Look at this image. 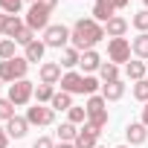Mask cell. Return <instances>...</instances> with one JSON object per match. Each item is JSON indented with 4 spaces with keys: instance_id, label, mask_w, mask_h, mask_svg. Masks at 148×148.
Listing matches in <instances>:
<instances>
[{
    "instance_id": "7bdbcfd3",
    "label": "cell",
    "mask_w": 148,
    "mask_h": 148,
    "mask_svg": "<svg viewBox=\"0 0 148 148\" xmlns=\"http://www.w3.org/2000/svg\"><path fill=\"white\" fill-rule=\"evenodd\" d=\"M96 148H102V145H96Z\"/></svg>"
},
{
    "instance_id": "60d3db41",
    "label": "cell",
    "mask_w": 148,
    "mask_h": 148,
    "mask_svg": "<svg viewBox=\"0 0 148 148\" xmlns=\"http://www.w3.org/2000/svg\"><path fill=\"white\" fill-rule=\"evenodd\" d=\"M119 148H128V145H119Z\"/></svg>"
},
{
    "instance_id": "d4e9b609",
    "label": "cell",
    "mask_w": 148,
    "mask_h": 148,
    "mask_svg": "<svg viewBox=\"0 0 148 148\" xmlns=\"http://www.w3.org/2000/svg\"><path fill=\"white\" fill-rule=\"evenodd\" d=\"M58 136H61V142H76L79 131H76V125H73V122H64V125L58 128Z\"/></svg>"
},
{
    "instance_id": "f546056e",
    "label": "cell",
    "mask_w": 148,
    "mask_h": 148,
    "mask_svg": "<svg viewBox=\"0 0 148 148\" xmlns=\"http://www.w3.org/2000/svg\"><path fill=\"white\" fill-rule=\"evenodd\" d=\"M21 3H23V0H0V9H3L6 15H18L21 12Z\"/></svg>"
},
{
    "instance_id": "cb8c5ba5",
    "label": "cell",
    "mask_w": 148,
    "mask_h": 148,
    "mask_svg": "<svg viewBox=\"0 0 148 148\" xmlns=\"http://www.w3.org/2000/svg\"><path fill=\"white\" fill-rule=\"evenodd\" d=\"M44 49H47V44L32 41V44L26 47V61H41V58H44Z\"/></svg>"
},
{
    "instance_id": "30bf717a",
    "label": "cell",
    "mask_w": 148,
    "mask_h": 148,
    "mask_svg": "<svg viewBox=\"0 0 148 148\" xmlns=\"http://www.w3.org/2000/svg\"><path fill=\"white\" fill-rule=\"evenodd\" d=\"M116 9H119L116 0H96V6H93V21H105V23H108Z\"/></svg>"
},
{
    "instance_id": "7c38bea8",
    "label": "cell",
    "mask_w": 148,
    "mask_h": 148,
    "mask_svg": "<svg viewBox=\"0 0 148 148\" xmlns=\"http://www.w3.org/2000/svg\"><path fill=\"white\" fill-rule=\"evenodd\" d=\"M125 134H128V142H131V145H142V142L148 139V128H145L142 122H131Z\"/></svg>"
},
{
    "instance_id": "277c9868",
    "label": "cell",
    "mask_w": 148,
    "mask_h": 148,
    "mask_svg": "<svg viewBox=\"0 0 148 148\" xmlns=\"http://www.w3.org/2000/svg\"><path fill=\"white\" fill-rule=\"evenodd\" d=\"M49 12L52 9H47L44 3H32V9L26 12V26L35 32V29H44L47 32V26H49Z\"/></svg>"
},
{
    "instance_id": "ba28073f",
    "label": "cell",
    "mask_w": 148,
    "mask_h": 148,
    "mask_svg": "<svg viewBox=\"0 0 148 148\" xmlns=\"http://www.w3.org/2000/svg\"><path fill=\"white\" fill-rule=\"evenodd\" d=\"M52 119H55V110H52V108H41V105H35V108L26 110V122H29V125H49Z\"/></svg>"
},
{
    "instance_id": "ab89813d",
    "label": "cell",
    "mask_w": 148,
    "mask_h": 148,
    "mask_svg": "<svg viewBox=\"0 0 148 148\" xmlns=\"http://www.w3.org/2000/svg\"><path fill=\"white\" fill-rule=\"evenodd\" d=\"M55 148H76V145H73V142H58Z\"/></svg>"
},
{
    "instance_id": "ee69618b",
    "label": "cell",
    "mask_w": 148,
    "mask_h": 148,
    "mask_svg": "<svg viewBox=\"0 0 148 148\" xmlns=\"http://www.w3.org/2000/svg\"><path fill=\"white\" fill-rule=\"evenodd\" d=\"M35 3H38V0H35Z\"/></svg>"
},
{
    "instance_id": "484cf974",
    "label": "cell",
    "mask_w": 148,
    "mask_h": 148,
    "mask_svg": "<svg viewBox=\"0 0 148 148\" xmlns=\"http://www.w3.org/2000/svg\"><path fill=\"white\" fill-rule=\"evenodd\" d=\"M52 96H55L52 84H38V90H35V99H38V105H41V102H52Z\"/></svg>"
},
{
    "instance_id": "d590c367",
    "label": "cell",
    "mask_w": 148,
    "mask_h": 148,
    "mask_svg": "<svg viewBox=\"0 0 148 148\" xmlns=\"http://www.w3.org/2000/svg\"><path fill=\"white\" fill-rule=\"evenodd\" d=\"M9 145V134H6V128H0V148H6Z\"/></svg>"
},
{
    "instance_id": "ac0fdd59",
    "label": "cell",
    "mask_w": 148,
    "mask_h": 148,
    "mask_svg": "<svg viewBox=\"0 0 148 148\" xmlns=\"http://www.w3.org/2000/svg\"><path fill=\"white\" fill-rule=\"evenodd\" d=\"M125 73H128V79H134V82H142V79H145V73H148V67H145L142 61H128Z\"/></svg>"
},
{
    "instance_id": "5b68a950",
    "label": "cell",
    "mask_w": 148,
    "mask_h": 148,
    "mask_svg": "<svg viewBox=\"0 0 148 148\" xmlns=\"http://www.w3.org/2000/svg\"><path fill=\"white\" fill-rule=\"evenodd\" d=\"M67 41H70V29H67V26H61V23H52V26H47V32H44V44H47V47H55V49H61Z\"/></svg>"
},
{
    "instance_id": "5bb4252c",
    "label": "cell",
    "mask_w": 148,
    "mask_h": 148,
    "mask_svg": "<svg viewBox=\"0 0 148 148\" xmlns=\"http://www.w3.org/2000/svg\"><path fill=\"white\" fill-rule=\"evenodd\" d=\"M61 82V64H44L41 67V84H58Z\"/></svg>"
},
{
    "instance_id": "836d02e7",
    "label": "cell",
    "mask_w": 148,
    "mask_h": 148,
    "mask_svg": "<svg viewBox=\"0 0 148 148\" xmlns=\"http://www.w3.org/2000/svg\"><path fill=\"white\" fill-rule=\"evenodd\" d=\"M96 90H99V82L90 79V76H84V93H96Z\"/></svg>"
},
{
    "instance_id": "9c48e42d",
    "label": "cell",
    "mask_w": 148,
    "mask_h": 148,
    "mask_svg": "<svg viewBox=\"0 0 148 148\" xmlns=\"http://www.w3.org/2000/svg\"><path fill=\"white\" fill-rule=\"evenodd\" d=\"M99 134L102 131H96L93 125H84L82 131H79V136H76V148H96V139H99Z\"/></svg>"
},
{
    "instance_id": "ffe728a7",
    "label": "cell",
    "mask_w": 148,
    "mask_h": 148,
    "mask_svg": "<svg viewBox=\"0 0 148 148\" xmlns=\"http://www.w3.org/2000/svg\"><path fill=\"white\" fill-rule=\"evenodd\" d=\"M49 105H52V110H70V108H73V99H70V93H64V90H61V93H55V96H52V102H49Z\"/></svg>"
},
{
    "instance_id": "8992f818",
    "label": "cell",
    "mask_w": 148,
    "mask_h": 148,
    "mask_svg": "<svg viewBox=\"0 0 148 148\" xmlns=\"http://www.w3.org/2000/svg\"><path fill=\"white\" fill-rule=\"evenodd\" d=\"M108 55H110V61H113V64L131 61V44H128L125 38H113V41L108 44Z\"/></svg>"
},
{
    "instance_id": "d6a6232c",
    "label": "cell",
    "mask_w": 148,
    "mask_h": 148,
    "mask_svg": "<svg viewBox=\"0 0 148 148\" xmlns=\"http://www.w3.org/2000/svg\"><path fill=\"white\" fill-rule=\"evenodd\" d=\"M84 119H87V108H70V122L73 125H79Z\"/></svg>"
},
{
    "instance_id": "b9f144b4",
    "label": "cell",
    "mask_w": 148,
    "mask_h": 148,
    "mask_svg": "<svg viewBox=\"0 0 148 148\" xmlns=\"http://www.w3.org/2000/svg\"><path fill=\"white\" fill-rule=\"evenodd\" d=\"M145 6H148V0H145Z\"/></svg>"
},
{
    "instance_id": "52a82bcc",
    "label": "cell",
    "mask_w": 148,
    "mask_h": 148,
    "mask_svg": "<svg viewBox=\"0 0 148 148\" xmlns=\"http://www.w3.org/2000/svg\"><path fill=\"white\" fill-rule=\"evenodd\" d=\"M32 82H26V79H21V82H15L12 87H9V99H12V105H26L29 99H32Z\"/></svg>"
},
{
    "instance_id": "8fae6325",
    "label": "cell",
    "mask_w": 148,
    "mask_h": 148,
    "mask_svg": "<svg viewBox=\"0 0 148 148\" xmlns=\"http://www.w3.org/2000/svg\"><path fill=\"white\" fill-rule=\"evenodd\" d=\"M61 90L64 93H84V76H79V73L61 76Z\"/></svg>"
},
{
    "instance_id": "4fadbf2b",
    "label": "cell",
    "mask_w": 148,
    "mask_h": 148,
    "mask_svg": "<svg viewBox=\"0 0 148 148\" xmlns=\"http://www.w3.org/2000/svg\"><path fill=\"white\" fill-rule=\"evenodd\" d=\"M26 128H29V122L21 119V116H12V119L6 122V134L15 136V139H23V136H26Z\"/></svg>"
},
{
    "instance_id": "3957f363",
    "label": "cell",
    "mask_w": 148,
    "mask_h": 148,
    "mask_svg": "<svg viewBox=\"0 0 148 148\" xmlns=\"http://www.w3.org/2000/svg\"><path fill=\"white\" fill-rule=\"evenodd\" d=\"M26 67H29V61L26 58H9V61H0V82H21L23 76H26Z\"/></svg>"
},
{
    "instance_id": "2e32d148",
    "label": "cell",
    "mask_w": 148,
    "mask_h": 148,
    "mask_svg": "<svg viewBox=\"0 0 148 148\" xmlns=\"http://www.w3.org/2000/svg\"><path fill=\"white\" fill-rule=\"evenodd\" d=\"M125 29H128V21H125V18H110L108 26H105V35H110V38H122Z\"/></svg>"
},
{
    "instance_id": "74e56055",
    "label": "cell",
    "mask_w": 148,
    "mask_h": 148,
    "mask_svg": "<svg viewBox=\"0 0 148 148\" xmlns=\"http://www.w3.org/2000/svg\"><path fill=\"white\" fill-rule=\"evenodd\" d=\"M6 21H9V15L0 12V32H6Z\"/></svg>"
},
{
    "instance_id": "e575fe53",
    "label": "cell",
    "mask_w": 148,
    "mask_h": 148,
    "mask_svg": "<svg viewBox=\"0 0 148 148\" xmlns=\"http://www.w3.org/2000/svg\"><path fill=\"white\" fill-rule=\"evenodd\" d=\"M32 148H55V145H52V139H49V136H41V139H38Z\"/></svg>"
},
{
    "instance_id": "6da1fadb",
    "label": "cell",
    "mask_w": 148,
    "mask_h": 148,
    "mask_svg": "<svg viewBox=\"0 0 148 148\" xmlns=\"http://www.w3.org/2000/svg\"><path fill=\"white\" fill-rule=\"evenodd\" d=\"M105 38V29L99 26V21H93V18H82V21H76V26H73V32H70V41H73V47L76 49H93V44H99Z\"/></svg>"
},
{
    "instance_id": "603a6c76",
    "label": "cell",
    "mask_w": 148,
    "mask_h": 148,
    "mask_svg": "<svg viewBox=\"0 0 148 148\" xmlns=\"http://www.w3.org/2000/svg\"><path fill=\"white\" fill-rule=\"evenodd\" d=\"M23 26H26V23H21L18 15H9V21H6V32H3V35H9V41H15V35H18Z\"/></svg>"
},
{
    "instance_id": "9a60e30c",
    "label": "cell",
    "mask_w": 148,
    "mask_h": 148,
    "mask_svg": "<svg viewBox=\"0 0 148 148\" xmlns=\"http://www.w3.org/2000/svg\"><path fill=\"white\" fill-rule=\"evenodd\" d=\"M122 93H125V84H122V82H108V84H102V99H105V102H116V99H122Z\"/></svg>"
},
{
    "instance_id": "4316f807",
    "label": "cell",
    "mask_w": 148,
    "mask_h": 148,
    "mask_svg": "<svg viewBox=\"0 0 148 148\" xmlns=\"http://www.w3.org/2000/svg\"><path fill=\"white\" fill-rule=\"evenodd\" d=\"M32 41H35V32H32L29 26H23V29H21V32L15 35V44H23V47H29Z\"/></svg>"
},
{
    "instance_id": "f1b7e54d",
    "label": "cell",
    "mask_w": 148,
    "mask_h": 148,
    "mask_svg": "<svg viewBox=\"0 0 148 148\" xmlns=\"http://www.w3.org/2000/svg\"><path fill=\"white\" fill-rule=\"evenodd\" d=\"M15 116V105H12V99H0V119H12Z\"/></svg>"
},
{
    "instance_id": "4dcf8cb0",
    "label": "cell",
    "mask_w": 148,
    "mask_h": 148,
    "mask_svg": "<svg viewBox=\"0 0 148 148\" xmlns=\"http://www.w3.org/2000/svg\"><path fill=\"white\" fill-rule=\"evenodd\" d=\"M134 26H136L139 32H148V9H142V12L134 15Z\"/></svg>"
},
{
    "instance_id": "e0dca14e",
    "label": "cell",
    "mask_w": 148,
    "mask_h": 148,
    "mask_svg": "<svg viewBox=\"0 0 148 148\" xmlns=\"http://www.w3.org/2000/svg\"><path fill=\"white\" fill-rule=\"evenodd\" d=\"M82 70L84 73H93V70H99L102 67V58H99V52H93V49H87V52H82Z\"/></svg>"
},
{
    "instance_id": "d6986e66",
    "label": "cell",
    "mask_w": 148,
    "mask_h": 148,
    "mask_svg": "<svg viewBox=\"0 0 148 148\" xmlns=\"http://www.w3.org/2000/svg\"><path fill=\"white\" fill-rule=\"evenodd\" d=\"M99 76H102V82L108 84V82H119V67L113 64V61H108V64H102L99 67Z\"/></svg>"
},
{
    "instance_id": "8d00e7d4",
    "label": "cell",
    "mask_w": 148,
    "mask_h": 148,
    "mask_svg": "<svg viewBox=\"0 0 148 148\" xmlns=\"http://www.w3.org/2000/svg\"><path fill=\"white\" fill-rule=\"evenodd\" d=\"M38 3H44L47 9H55V6H58V0H38Z\"/></svg>"
},
{
    "instance_id": "7402d4cb",
    "label": "cell",
    "mask_w": 148,
    "mask_h": 148,
    "mask_svg": "<svg viewBox=\"0 0 148 148\" xmlns=\"http://www.w3.org/2000/svg\"><path fill=\"white\" fill-rule=\"evenodd\" d=\"M79 61H82V52H79L76 47H67V49L61 52V64H64V67H76Z\"/></svg>"
},
{
    "instance_id": "83f0119b",
    "label": "cell",
    "mask_w": 148,
    "mask_h": 148,
    "mask_svg": "<svg viewBox=\"0 0 148 148\" xmlns=\"http://www.w3.org/2000/svg\"><path fill=\"white\" fill-rule=\"evenodd\" d=\"M134 96H136L139 102H148V79H142V82H134Z\"/></svg>"
},
{
    "instance_id": "1f68e13d",
    "label": "cell",
    "mask_w": 148,
    "mask_h": 148,
    "mask_svg": "<svg viewBox=\"0 0 148 148\" xmlns=\"http://www.w3.org/2000/svg\"><path fill=\"white\" fill-rule=\"evenodd\" d=\"M0 58L3 61L15 58V41H0Z\"/></svg>"
},
{
    "instance_id": "44dd1931",
    "label": "cell",
    "mask_w": 148,
    "mask_h": 148,
    "mask_svg": "<svg viewBox=\"0 0 148 148\" xmlns=\"http://www.w3.org/2000/svg\"><path fill=\"white\" fill-rule=\"evenodd\" d=\"M131 49H134L139 58H148V32L136 35V38H134V44H131Z\"/></svg>"
},
{
    "instance_id": "7a4b0ae2",
    "label": "cell",
    "mask_w": 148,
    "mask_h": 148,
    "mask_svg": "<svg viewBox=\"0 0 148 148\" xmlns=\"http://www.w3.org/2000/svg\"><path fill=\"white\" fill-rule=\"evenodd\" d=\"M84 108H87V125H93L96 131H102L108 125V102L102 96H90Z\"/></svg>"
},
{
    "instance_id": "f35d334b",
    "label": "cell",
    "mask_w": 148,
    "mask_h": 148,
    "mask_svg": "<svg viewBox=\"0 0 148 148\" xmlns=\"http://www.w3.org/2000/svg\"><path fill=\"white\" fill-rule=\"evenodd\" d=\"M142 125L148 128V102H145V108H142Z\"/></svg>"
}]
</instances>
